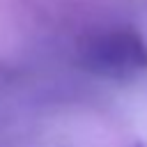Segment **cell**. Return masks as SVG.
Returning <instances> with one entry per match:
<instances>
[{
    "instance_id": "cell-1",
    "label": "cell",
    "mask_w": 147,
    "mask_h": 147,
    "mask_svg": "<svg viewBox=\"0 0 147 147\" xmlns=\"http://www.w3.org/2000/svg\"><path fill=\"white\" fill-rule=\"evenodd\" d=\"M83 69L108 80H133L147 71V44L131 28H108L87 34L78 46Z\"/></svg>"
}]
</instances>
